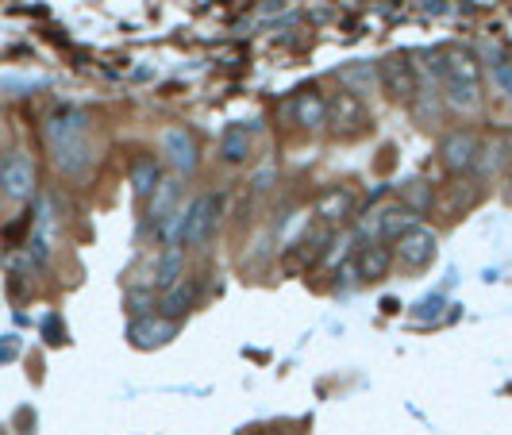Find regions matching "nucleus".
I'll return each mask as SVG.
<instances>
[{
	"label": "nucleus",
	"instance_id": "nucleus-1",
	"mask_svg": "<svg viewBox=\"0 0 512 435\" xmlns=\"http://www.w3.org/2000/svg\"><path fill=\"white\" fill-rule=\"evenodd\" d=\"M47 147H51V162L58 166V174H66L70 181H81L93 174L97 166V151H93V135H89V116L81 108H54L47 116Z\"/></svg>",
	"mask_w": 512,
	"mask_h": 435
},
{
	"label": "nucleus",
	"instance_id": "nucleus-2",
	"mask_svg": "<svg viewBox=\"0 0 512 435\" xmlns=\"http://www.w3.org/2000/svg\"><path fill=\"white\" fill-rule=\"evenodd\" d=\"M436 77L443 89V101L451 104L455 112H474L482 101V74L478 62L466 47H451L436 58Z\"/></svg>",
	"mask_w": 512,
	"mask_h": 435
},
{
	"label": "nucleus",
	"instance_id": "nucleus-3",
	"mask_svg": "<svg viewBox=\"0 0 512 435\" xmlns=\"http://www.w3.org/2000/svg\"><path fill=\"white\" fill-rule=\"evenodd\" d=\"M220 212H224V197H220V193H205V197H197L193 205L181 212V235H178L181 247H185V251L205 247L208 235H212L216 224H220Z\"/></svg>",
	"mask_w": 512,
	"mask_h": 435
},
{
	"label": "nucleus",
	"instance_id": "nucleus-4",
	"mask_svg": "<svg viewBox=\"0 0 512 435\" xmlns=\"http://www.w3.org/2000/svg\"><path fill=\"white\" fill-rule=\"evenodd\" d=\"M0 189L8 201H31L35 197V162L24 151H8L0 158Z\"/></svg>",
	"mask_w": 512,
	"mask_h": 435
},
{
	"label": "nucleus",
	"instance_id": "nucleus-5",
	"mask_svg": "<svg viewBox=\"0 0 512 435\" xmlns=\"http://www.w3.org/2000/svg\"><path fill=\"white\" fill-rule=\"evenodd\" d=\"M439 251V239L432 228H424V224H409V228L397 235V247H393V255L401 266H409V270H424Z\"/></svg>",
	"mask_w": 512,
	"mask_h": 435
},
{
	"label": "nucleus",
	"instance_id": "nucleus-6",
	"mask_svg": "<svg viewBox=\"0 0 512 435\" xmlns=\"http://www.w3.org/2000/svg\"><path fill=\"white\" fill-rule=\"evenodd\" d=\"M378 81H382V89L393 101H412L416 89H420V70L412 66L409 58L393 54V58L378 62Z\"/></svg>",
	"mask_w": 512,
	"mask_h": 435
},
{
	"label": "nucleus",
	"instance_id": "nucleus-7",
	"mask_svg": "<svg viewBox=\"0 0 512 435\" xmlns=\"http://www.w3.org/2000/svg\"><path fill=\"white\" fill-rule=\"evenodd\" d=\"M162 154H166V162L178 174H193L197 162H201V147H197V139L185 128H166V135H162Z\"/></svg>",
	"mask_w": 512,
	"mask_h": 435
},
{
	"label": "nucleus",
	"instance_id": "nucleus-8",
	"mask_svg": "<svg viewBox=\"0 0 512 435\" xmlns=\"http://www.w3.org/2000/svg\"><path fill=\"white\" fill-rule=\"evenodd\" d=\"M178 335V320H166V316H158V312H143L139 320H131L128 328V339L135 347H162V343H170Z\"/></svg>",
	"mask_w": 512,
	"mask_h": 435
},
{
	"label": "nucleus",
	"instance_id": "nucleus-9",
	"mask_svg": "<svg viewBox=\"0 0 512 435\" xmlns=\"http://www.w3.org/2000/svg\"><path fill=\"white\" fill-rule=\"evenodd\" d=\"M201 301V282H189V278H181L174 282L170 289H162V297H158V316H166V320H178L185 312H193Z\"/></svg>",
	"mask_w": 512,
	"mask_h": 435
},
{
	"label": "nucleus",
	"instance_id": "nucleus-10",
	"mask_svg": "<svg viewBox=\"0 0 512 435\" xmlns=\"http://www.w3.org/2000/svg\"><path fill=\"white\" fill-rule=\"evenodd\" d=\"M478 154H482V143H478V135H474V131H455V135L443 143V162H447V170H451V174L470 170V166L478 162Z\"/></svg>",
	"mask_w": 512,
	"mask_h": 435
},
{
	"label": "nucleus",
	"instance_id": "nucleus-11",
	"mask_svg": "<svg viewBox=\"0 0 512 435\" xmlns=\"http://www.w3.org/2000/svg\"><path fill=\"white\" fill-rule=\"evenodd\" d=\"M355 274L366 285L382 282L385 274H389V247L385 243H366V247H359L355 251Z\"/></svg>",
	"mask_w": 512,
	"mask_h": 435
},
{
	"label": "nucleus",
	"instance_id": "nucleus-12",
	"mask_svg": "<svg viewBox=\"0 0 512 435\" xmlns=\"http://www.w3.org/2000/svg\"><path fill=\"white\" fill-rule=\"evenodd\" d=\"M178 197H181V185L178 181H158V189H154L151 197H147V231L158 224V220H166V216H174L178 212Z\"/></svg>",
	"mask_w": 512,
	"mask_h": 435
},
{
	"label": "nucleus",
	"instance_id": "nucleus-13",
	"mask_svg": "<svg viewBox=\"0 0 512 435\" xmlns=\"http://www.w3.org/2000/svg\"><path fill=\"white\" fill-rule=\"evenodd\" d=\"M412 224V212L409 208H382V212H374L370 220H366V235L374 239V235H382V239H389V235H401V231Z\"/></svg>",
	"mask_w": 512,
	"mask_h": 435
},
{
	"label": "nucleus",
	"instance_id": "nucleus-14",
	"mask_svg": "<svg viewBox=\"0 0 512 435\" xmlns=\"http://www.w3.org/2000/svg\"><path fill=\"white\" fill-rule=\"evenodd\" d=\"M181 274H185V247L181 243L162 247L158 266H154V289H170L174 282H181Z\"/></svg>",
	"mask_w": 512,
	"mask_h": 435
},
{
	"label": "nucleus",
	"instance_id": "nucleus-15",
	"mask_svg": "<svg viewBox=\"0 0 512 435\" xmlns=\"http://www.w3.org/2000/svg\"><path fill=\"white\" fill-rule=\"evenodd\" d=\"M293 120L308 131L324 128V124H328V101H324L320 93H301V97L293 101Z\"/></svg>",
	"mask_w": 512,
	"mask_h": 435
},
{
	"label": "nucleus",
	"instance_id": "nucleus-16",
	"mask_svg": "<svg viewBox=\"0 0 512 435\" xmlns=\"http://www.w3.org/2000/svg\"><path fill=\"white\" fill-rule=\"evenodd\" d=\"M339 81L351 89V93H374L378 89V62H359V66H343Z\"/></svg>",
	"mask_w": 512,
	"mask_h": 435
},
{
	"label": "nucleus",
	"instance_id": "nucleus-17",
	"mask_svg": "<svg viewBox=\"0 0 512 435\" xmlns=\"http://www.w3.org/2000/svg\"><path fill=\"white\" fill-rule=\"evenodd\" d=\"M158 181H162V170H158L154 158H139V162L131 166V185H135L139 197H151L154 189H158Z\"/></svg>",
	"mask_w": 512,
	"mask_h": 435
},
{
	"label": "nucleus",
	"instance_id": "nucleus-18",
	"mask_svg": "<svg viewBox=\"0 0 512 435\" xmlns=\"http://www.w3.org/2000/svg\"><path fill=\"white\" fill-rule=\"evenodd\" d=\"M401 197H405V208L409 212H428L432 208V189H428V181H405L401 185Z\"/></svg>",
	"mask_w": 512,
	"mask_h": 435
},
{
	"label": "nucleus",
	"instance_id": "nucleus-19",
	"mask_svg": "<svg viewBox=\"0 0 512 435\" xmlns=\"http://www.w3.org/2000/svg\"><path fill=\"white\" fill-rule=\"evenodd\" d=\"M224 162H247V151H251V139H247V131L243 128H231L224 135Z\"/></svg>",
	"mask_w": 512,
	"mask_h": 435
},
{
	"label": "nucleus",
	"instance_id": "nucleus-20",
	"mask_svg": "<svg viewBox=\"0 0 512 435\" xmlns=\"http://www.w3.org/2000/svg\"><path fill=\"white\" fill-rule=\"evenodd\" d=\"M489 77H493L497 93L512 101V62H493V66H489Z\"/></svg>",
	"mask_w": 512,
	"mask_h": 435
},
{
	"label": "nucleus",
	"instance_id": "nucleus-21",
	"mask_svg": "<svg viewBox=\"0 0 512 435\" xmlns=\"http://www.w3.org/2000/svg\"><path fill=\"white\" fill-rule=\"evenodd\" d=\"M270 181H274V166H266V170H258L255 189H258V193H262V189H270Z\"/></svg>",
	"mask_w": 512,
	"mask_h": 435
}]
</instances>
